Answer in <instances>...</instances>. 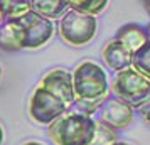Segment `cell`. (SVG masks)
<instances>
[{"label":"cell","mask_w":150,"mask_h":145,"mask_svg":"<svg viewBox=\"0 0 150 145\" xmlns=\"http://www.w3.org/2000/svg\"><path fill=\"white\" fill-rule=\"evenodd\" d=\"M95 115L96 122L106 123L113 128H127L133 120V110L128 103L120 98H105L101 105L96 108Z\"/></svg>","instance_id":"7"},{"label":"cell","mask_w":150,"mask_h":145,"mask_svg":"<svg viewBox=\"0 0 150 145\" xmlns=\"http://www.w3.org/2000/svg\"><path fill=\"white\" fill-rule=\"evenodd\" d=\"M0 78H2V66H0Z\"/></svg>","instance_id":"24"},{"label":"cell","mask_w":150,"mask_h":145,"mask_svg":"<svg viewBox=\"0 0 150 145\" xmlns=\"http://www.w3.org/2000/svg\"><path fill=\"white\" fill-rule=\"evenodd\" d=\"M138 110H140V113H142L143 120L150 125V96L147 98V101H145L142 106H138Z\"/></svg>","instance_id":"17"},{"label":"cell","mask_w":150,"mask_h":145,"mask_svg":"<svg viewBox=\"0 0 150 145\" xmlns=\"http://www.w3.org/2000/svg\"><path fill=\"white\" fill-rule=\"evenodd\" d=\"M17 21L21 22V25L24 27V32H25V47L27 49L41 47V46H44L52 37L54 25H52L51 19L34 12L32 8L27 10L24 15L17 17Z\"/></svg>","instance_id":"6"},{"label":"cell","mask_w":150,"mask_h":145,"mask_svg":"<svg viewBox=\"0 0 150 145\" xmlns=\"http://www.w3.org/2000/svg\"><path fill=\"white\" fill-rule=\"evenodd\" d=\"M145 4H147V10H149V14H150V0H145Z\"/></svg>","instance_id":"23"},{"label":"cell","mask_w":150,"mask_h":145,"mask_svg":"<svg viewBox=\"0 0 150 145\" xmlns=\"http://www.w3.org/2000/svg\"><path fill=\"white\" fill-rule=\"evenodd\" d=\"M132 57H133V52L123 42L116 41V39L108 42L105 51H103V59L106 62V66L115 69V71H123V69L130 68Z\"/></svg>","instance_id":"10"},{"label":"cell","mask_w":150,"mask_h":145,"mask_svg":"<svg viewBox=\"0 0 150 145\" xmlns=\"http://www.w3.org/2000/svg\"><path fill=\"white\" fill-rule=\"evenodd\" d=\"M59 32L62 39L71 46H86L96 34V17L69 8L61 17Z\"/></svg>","instance_id":"3"},{"label":"cell","mask_w":150,"mask_h":145,"mask_svg":"<svg viewBox=\"0 0 150 145\" xmlns=\"http://www.w3.org/2000/svg\"><path fill=\"white\" fill-rule=\"evenodd\" d=\"M69 8L83 12V14L89 15H98L100 12L105 10V7L108 5V0H66Z\"/></svg>","instance_id":"14"},{"label":"cell","mask_w":150,"mask_h":145,"mask_svg":"<svg viewBox=\"0 0 150 145\" xmlns=\"http://www.w3.org/2000/svg\"><path fill=\"white\" fill-rule=\"evenodd\" d=\"M5 22V15H4V12H2V8H0V25Z\"/></svg>","instance_id":"18"},{"label":"cell","mask_w":150,"mask_h":145,"mask_svg":"<svg viewBox=\"0 0 150 145\" xmlns=\"http://www.w3.org/2000/svg\"><path fill=\"white\" fill-rule=\"evenodd\" d=\"M73 86H74L76 100L101 103L108 96V78L101 66L96 62L86 61L79 64L73 73Z\"/></svg>","instance_id":"2"},{"label":"cell","mask_w":150,"mask_h":145,"mask_svg":"<svg viewBox=\"0 0 150 145\" xmlns=\"http://www.w3.org/2000/svg\"><path fill=\"white\" fill-rule=\"evenodd\" d=\"M0 49L19 51L25 49V32L17 19H5L0 25Z\"/></svg>","instance_id":"9"},{"label":"cell","mask_w":150,"mask_h":145,"mask_svg":"<svg viewBox=\"0 0 150 145\" xmlns=\"http://www.w3.org/2000/svg\"><path fill=\"white\" fill-rule=\"evenodd\" d=\"M111 145H130V144H125V142H115V144H111Z\"/></svg>","instance_id":"22"},{"label":"cell","mask_w":150,"mask_h":145,"mask_svg":"<svg viewBox=\"0 0 150 145\" xmlns=\"http://www.w3.org/2000/svg\"><path fill=\"white\" fill-rule=\"evenodd\" d=\"M30 8L47 19H56L68 10L66 0H29Z\"/></svg>","instance_id":"12"},{"label":"cell","mask_w":150,"mask_h":145,"mask_svg":"<svg viewBox=\"0 0 150 145\" xmlns=\"http://www.w3.org/2000/svg\"><path fill=\"white\" fill-rule=\"evenodd\" d=\"M116 140H118V135H116V130L113 127H110L106 123H101V122H96L95 137L89 142V145H111V144H115Z\"/></svg>","instance_id":"15"},{"label":"cell","mask_w":150,"mask_h":145,"mask_svg":"<svg viewBox=\"0 0 150 145\" xmlns=\"http://www.w3.org/2000/svg\"><path fill=\"white\" fill-rule=\"evenodd\" d=\"M95 127L96 122L91 115L68 110L49 123V137L57 145H89Z\"/></svg>","instance_id":"1"},{"label":"cell","mask_w":150,"mask_h":145,"mask_svg":"<svg viewBox=\"0 0 150 145\" xmlns=\"http://www.w3.org/2000/svg\"><path fill=\"white\" fill-rule=\"evenodd\" d=\"M0 8L5 19H17L30 10L29 0H0Z\"/></svg>","instance_id":"16"},{"label":"cell","mask_w":150,"mask_h":145,"mask_svg":"<svg viewBox=\"0 0 150 145\" xmlns=\"http://www.w3.org/2000/svg\"><path fill=\"white\" fill-rule=\"evenodd\" d=\"M68 110L69 105H66L62 100H59L56 95L46 90L44 86H39L34 91V95L30 98V106H29V113H30L32 120L42 125L52 123L56 118H59Z\"/></svg>","instance_id":"5"},{"label":"cell","mask_w":150,"mask_h":145,"mask_svg":"<svg viewBox=\"0 0 150 145\" xmlns=\"http://www.w3.org/2000/svg\"><path fill=\"white\" fill-rule=\"evenodd\" d=\"M24 145H42V144H39V142H27V144H24Z\"/></svg>","instance_id":"21"},{"label":"cell","mask_w":150,"mask_h":145,"mask_svg":"<svg viewBox=\"0 0 150 145\" xmlns=\"http://www.w3.org/2000/svg\"><path fill=\"white\" fill-rule=\"evenodd\" d=\"M115 39L123 42L132 52H135L137 49H140L145 42L149 41V37H147V29L142 27L140 24H127V25H123V27L116 32Z\"/></svg>","instance_id":"11"},{"label":"cell","mask_w":150,"mask_h":145,"mask_svg":"<svg viewBox=\"0 0 150 145\" xmlns=\"http://www.w3.org/2000/svg\"><path fill=\"white\" fill-rule=\"evenodd\" d=\"M132 68L142 76L150 79V41H147L140 49H137L132 57Z\"/></svg>","instance_id":"13"},{"label":"cell","mask_w":150,"mask_h":145,"mask_svg":"<svg viewBox=\"0 0 150 145\" xmlns=\"http://www.w3.org/2000/svg\"><path fill=\"white\" fill-rule=\"evenodd\" d=\"M2 140H4V130H2V127H0V145H2Z\"/></svg>","instance_id":"19"},{"label":"cell","mask_w":150,"mask_h":145,"mask_svg":"<svg viewBox=\"0 0 150 145\" xmlns=\"http://www.w3.org/2000/svg\"><path fill=\"white\" fill-rule=\"evenodd\" d=\"M145 29H147V37H149V41H150V24H149Z\"/></svg>","instance_id":"20"},{"label":"cell","mask_w":150,"mask_h":145,"mask_svg":"<svg viewBox=\"0 0 150 145\" xmlns=\"http://www.w3.org/2000/svg\"><path fill=\"white\" fill-rule=\"evenodd\" d=\"M113 91L125 103L138 108L150 96V79L142 76L133 68H127L116 74L113 81Z\"/></svg>","instance_id":"4"},{"label":"cell","mask_w":150,"mask_h":145,"mask_svg":"<svg viewBox=\"0 0 150 145\" xmlns=\"http://www.w3.org/2000/svg\"><path fill=\"white\" fill-rule=\"evenodd\" d=\"M46 90H49L52 95L62 100L66 105L74 103L76 95H74V86H73V74L64 71V69H54L51 71L49 74L44 76L42 79V84Z\"/></svg>","instance_id":"8"}]
</instances>
